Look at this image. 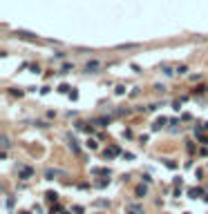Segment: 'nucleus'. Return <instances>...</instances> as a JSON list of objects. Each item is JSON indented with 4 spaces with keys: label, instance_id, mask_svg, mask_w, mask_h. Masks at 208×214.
<instances>
[{
    "label": "nucleus",
    "instance_id": "nucleus-1",
    "mask_svg": "<svg viewBox=\"0 0 208 214\" xmlns=\"http://www.w3.org/2000/svg\"><path fill=\"white\" fill-rule=\"evenodd\" d=\"M99 67H101V62H99V60H92V62H87V67H85V69H87V71H92V74H94V71H96Z\"/></svg>",
    "mask_w": 208,
    "mask_h": 214
}]
</instances>
